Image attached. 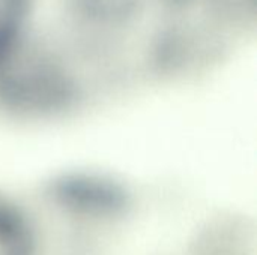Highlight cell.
Wrapping results in <instances>:
<instances>
[{
    "mask_svg": "<svg viewBox=\"0 0 257 255\" xmlns=\"http://www.w3.org/2000/svg\"><path fill=\"white\" fill-rule=\"evenodd\" d=\"M56 194L65 204L86 212H114L125 201L117 186L87 177L65 179L56 186Z\"/></svg>",
    "mask_w": 257,
    "mask_h": 255,
    "instance_id": "cell-1",
    "label": "cell"
}]
</instances>
